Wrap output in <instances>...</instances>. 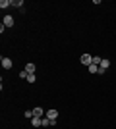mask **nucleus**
Here are the masks:
<instances>
[{
    "instance_id": "2",
    "label": "nucleus",
    "mask_w": 116,
    "mask_h": 129,
    "mask_svg": "<svg viewBox=\"0 0 116 129\" xmlns=\"http://www.w3.org/2000/svg\"><path fill=\"white\" fill-rule=\"evenodd\" d=\"M108 66H110V62L106 58H103V62H101V66H99V73H105V71L108 70Z\"/></svg>"
},
{
    "instance_id": "8",
    "label": "nucleus",
    "mask_w": 116,
    "mask_h": 129,
    "mask_svg": "<svg viewBox=\"0 0 116 129\" xmlns=\"http://www.w3.org/2000/svg\"><path fill=\"white\" fill-rule=\"evenodd\" d=\"M12 6V0H0V8L4 10V8H10Z\"/></svg>"
},
{
    "instance_id": "1",
    "label": "nucleus",
    "mask_w": 116,
    "mask_h": 129,
    "mask_svg": "<svg viewBox=\"0 0 116 129\" xmlns=\"http://www.w3.org/2000/svg\"><path fill=\"white\" fill-rule=\"evenodd\" d=\"M81 64L89 68V66L93 64V56H91V54H81Z\"/></svg>"
},
{
    "instance_id": "7",
    "label": "nucleus",
    "mask_w": 116,
    "mask_h": 129,
    "mask_svg": "<svg viewBox=\"0 0 116 129\" xmlns=\"http://www.w3.org/2000/svg\"><path fill=\"white\" fill-rule=\"evenodd\" d=\"M23 70L27 71V73H35V64H31V62H29V64H25V68H23Z\"/></svg>"
},
{
    "instance_id": "5",
    "label": "nucleus",
    "mask_w": 116,
    "mask_h": 129,
    "mask_svg": "<svg viewBox=\"0 0 116 129\" xmlns=\"http://www.w3.org/2000/svg\"><path fill=\"white\" fill-rule=\"evenodd\" d=\"M2 68H4V70H10V68H12V60L2 56Z\"/></svg>"
},
{
    "instance_id": "12",
    "label": "nucleus",
    "mask_w": 116,
    "mask_h": 129,
    "mask_svg": "<svg viewBox=\"0 0 116 129\" xmlns=\"http://www.w3.org/2000/svg\"><path fill=\"white\" fill-rule=\"evenodd\" d=\"M25 118L33 119V110H25Z\"/></svg>"
},
{
    "instance_id": "3",
    "label": "nucleus",
    "mask_w": 116,
    "mask_h": 129,
    "mask_svg": "<svg viewBox=\"0 0 116 129\" xmlns=\"http://www.w3.org/2000/svg\"><path fill=\"white\" fill-rule=\"evenodd\" d=\"M44 114H47V112H44V110H43V108H33V118H43V116H44Z\"/></svg>"
},
{
    "instance_id": "6",
    "label": "nucleus",
    "mask_w": 116,
    "mask_h": 129,
    "mask_svg": "<svg viewBox=\"0 0 116 129\" xmlns=\"http://www.w3.org/2000/svg\"><path fill=\"white\" fill-rule=\"evenodd\" d=\"M44 116H47L49 119H56V118H58V110H49Z\"/></svg>"
},
{
    "instance_id": "9",
    "label": "nucleus",
    "mask_w": 116,
    "mask_h": 129,
    "mask_svg": "<svg viewBox=\"0 0 116 129\" xmlns=\"http://www.w3.org/2000/svg\"><path fill=\"white\" fill-rule=\"evenodd\" d=\"M87 70H89V73H99V66L91 64V66H89V68H87Z\"/></svg>"
},
{
    "instance_id": "10",
    "label": "nucleus",
    "mask_w": 116,
    "mask_h": 129,
    "mask_svg": "<svg viewBox=\"0 0 116 129\" xmlns=\"http://www.w3.org/2000/svg\"><path fill=\"white\" fill-rule=\"evenodd\" d=\"M12 6H16V8H21V6H23V0H12Z\"/></svg>"
},
{
    "instance_id": "11",
    "label": "nucleus",
    "mask_w": 116,
    "mask_h": 129,
    "mask_svg": "<svg viewBox=\"0 0 116 129\" xmlns=\"http://www.w3.org/2000/svg\"><path fill=\"white\" fill-rule=\"evenodd\" d=\"M35 79H37V77H35V73H29V75H27V81H29V83H35Z\"/></svg>"
},
{
    "instance_id": "13",
    "label": "nucleus",
    "mask_w": 116,
    "mask_h": 129,
    "mask_svg": "<svg viewBox=\"0 0 116 129\" xmlns=\"http://www.w3.org/2000/svg\"><path fill=\"white\" fill-rule=\"evenodd\" d=\"M27 75H29V73H27L25 70H23V71H19V77H21V79H27Z\"/></svg>"
},
{
    "instance_id": "4",
    "label": "nucleus",
    "mask_w": 116,
    "mask_h": 129,
    "mask_svg": "<svg viewBox=\"0 0 116 129\" xmlns=\"http://www.w3.org/2000/svg\"><path fill=\"white\" fill-rule=\"evenodd\" d=\"M2 23H4V27H12V25H14V17H12V16H4Z\"/></svg>"
}]
</instances>
